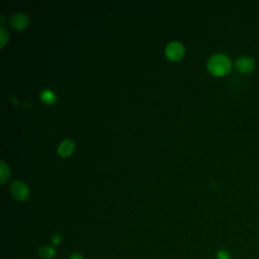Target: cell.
I'll use <instances>...</instances> for the list:
<instances>
[{"label": "cell", "mask_w": 259, "mask_h": 259, "mask_svg": "<svg viewBox=\"0 0 259 259\" xmlns=\"http://www.w3.org/2000/svg\"><path fill=\"white\" fill-rule=\"evenodd\" d=\"M206 67L211 75L222 77L231 71L232 62L228 56L224 54H215L208 59Z\"/></svg>", "instance_id": "1"}, {"label": "cell", "mask_w": 259, "mask_h": 259, "mask_svg": "<svg viewBox=\"0 0 259 259\" xmlns=\"http://www.w3.org/2000/svg\"><path fill=\"white\" fill-rule=\"evenodd\" d=\"M10 192L12 196L19 201L26 200L29 195V189L27 185L21 180H14L11 182Z\"/></svg>", "instance_id": "2"}, {"label": "cell", "mask_w": 259, "mask_h": 259, "mask_svg": "<svg viewBox=\"0 0 259 259\" xmlns=\"http://www.w3.org/2000/svg\"><path fill=\"white\" fill-rule=\"evenodd\" d=\"M184 53H185V49H184L183 45L178 41H172V42L168 44L165 49L166 57L170 61H173V62L181 60L184 56Z\"/></svg>", "instance_id": "3"}, {"label": "cell", "mask_w": 259, "mask_h": 259, "mask_svg": "<svg viewBox=\"0 0 259 259\" xmlns=\"http://www.w3.org/2000/svg\"><path fill=\"white\" fill-rule=\"evenodd\" d=\"M235 68L242 74H250L255 69V62L252 58L243 56L236 60Z\"/></svg>", "instance_id": "4"}, {"label": "cell", "mask_w": 259, "mask_h": 259, "mask_svg": "<svg viewBox=\"0 0 259 259\" xmlns=\"http://www.w3.org/2000/svg\"><path fill=\"white\" fill-rule=\"evenodd\" d=\"M10 25L16 29V30H23L25 29L29 24V19L25 14L22 13H16L13 14L9 20Z\"/></svg>", "instance_id": "5"}, {"label": "cell", "mask_w": 259, "mask_h": 259, "mask_svg": "<svg viewBox=\"0 0 259 259\" xmlns=\"http://www.w3.org/2000/svg\"><path fill=\"white\" fill-rule=\"evenodd\" d=\"M74 143L70 139L64 140L58 147V154L61 157H69L74 151Z\"/></svg>", "instance_id": "6"}, {"label": "cell", "mask_w": 259, "mask_h": 259, "mask_svg": "<svg viewBox=\"0 0 259 259\" xmlns=\"http://www.w3.org/2000/svg\"><path fill=\"white\" fill-rule=\"evenodd\" d=\"M37 254L41 259H53L56 256V249L52 246H40Z\"/></svg>", "instance_id": "7"}, {"label": "cell", "mask_w": 259, "mask_h": 259, "mask_svg": "<svg viewBox=\"0 0 259 259\" xmlns=\"http://www.w3.org/2000/svg\"><path fill=\"white\" fill-rule=\"evenodd\" d=\"M40 98L47 104H54L57 100L56 95L49 89H46L40 93Z\"/></svg>", "instance_id": "8"}, {"label": "cell", "mask_w": 259, "mask_h": 259, "mask_svg": "<svg viewBox=\"0 0 259 259\" xmlns=\"http://www.w3.org/2000/svg\"><path fill=\"white\" fill-rule=\"evenodd\" d=\"M0 176H1L0 178L1 183H4L9 177V168L4 161H1L0 163Z\"/></svg>", "instance_id": "9"}, {"label": "cell", "mask_w": 259, "mask_h": 259, "mask_svg": "<svg viewBox=\"0 0 259 259\" xmlns=\"http://www.w3.org/2000/svg\"><path fill=\"white\" fill-rule=\"evenodd\" d=\"M0 36H1L0 46H1V48H3L5 46V44L7 42V40H8V32L6 31L4 26L0 27Z\"/></svg>", "instance_id": "10"}, {"label": "cell", "mask_w": 259, "mask_h": 259, "mask_svg": "<svg viewBox=\"0 0 259 259\" xmlns=\"http://www.w3.org/2000/svg\"><path fill=\"white\" fill-rule=\"evenodd\" d=\"M217 259H231V255L227 250H220L217 252Z\"/></svg>", "instance_id": "11"}, {"label": "cell", "mask_w": 259, "mask_h": 259, "mask_svg": "<svg viewBox=\"0 0 259 259\" xmlns=\"http://www.w3.org/2000/svg\"><path fill=\"white\" fill-rule=\"evenodd\" d=\"M51 241H52V244H53L54 246H58V245L62 242V236H61V234H55V235L52 237Z\"/></svg>", "instance_id": "12"}, {"label": "cell", "mask_w": 259, "mask_h": 259, "mask_svg": "<svg viewBox=\"0 0 259 259\" xmlns=\"http://www.w3.org/2000/svg\"><path fill=\"white\" fill-rule=\"evenodd\" d=\"M69 259H84V257L80 253H73V254L70 255Z\"/></svg>", "instance_id": "13"}]
</instances>
